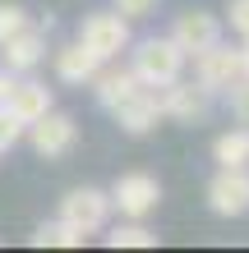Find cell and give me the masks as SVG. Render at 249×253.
<instances>
[{
	"label": "cell",
	"mask_w": 249,
	"mask_h": 253,
	"mask_svg": "<svg viewBox=\"0 0 249 253\" xmlns=\"http://www.w3.org/2000/svg\"><path fill=\"white\" fill-rule=\"evenodd\" d=\"M171 37H175V46L194 60L199 51H208V46H217V42H222V19H217V14H208V9H185V14H175Z\"/></svg>",
	"instance_id": "obj_10"
},
{
	"label": "cell",
	"mask_w": 249,
	"mask_h": 253,
	"mask_svg": "<svg viewBox=\"0 0 249 253\" xmlns=\"http://www.w3.org/2000/svg\"><path fill=\"white\" fill-rule=\"evenodd\" d=\"M111 249H157V235L143 226V221H125V226H115L106 235Z\"/></svg>",
	"instance_id": "obj_17"
},
{
	"label": "cell",
	"mask_w": 249,
	"mask_h": 253,
	"mask_svg": "<svg viewBox=\"0 0 249 253\" xmlns=\"http://www.w3.org/2000/svg\"><path fill=\"white\" fill-rule=\"evenodd\" d=\"M222 97H226V106H231V115H236L240 125H249V74H240V79L231 83V87H226Z\"/></svg>",
	"instance_id": "obj_19"
},
{
	"label": "cell",
	"mask_w": 249,
	"mask_h": 253,
	"mask_svg": "<svg viewBox=\"0 0 249 253\" xmlns=\"http://www.w3.org/2000/svg\"><path fill=\"white\" fill-rule=\"evenodd\" d=\"M189 55L175 46V37H143L134 51H129V69L139 74L143 87H166L185 74Z\"/></svg>",
	"instance_id": "obj_1"
},
{
	"label": "cell",
	"mask_w": 249,
	"mask_h": 253,
	"mask_svg": "<svg viewBox=\"0 0 249 253\" xmlns=\"http://www.w3.org/2000/svg\"><path fill=\"white\" fill-rule=\"evenodd\" d=\"M115 9H120L125 19H143V14L157 9V0H115Z\"/></svg>",
	"instance_id": "obj_22"
},
{
	"label": "cell",
	"mask_w": 249,
	"mask_h": 253,
	"mask_svg": "<svg viewBox=\"0 0 249 253\" xmlns=\"http://www.w3.org/2000/svg\"><path fill=\"white\" fill-rule=\"evenodd\" d=\"M14 83H19V74H9V69H0V106L9 101V92H14Z\"/></svg>",
	"instance_id": "obj_23"
},
{
	"label": "cell",
	"mask_w": 249,
	"mask_h": 253,
	"mask_svg": "<svg viewBox=\"0 0 249 253\" xmlns=\"http://www.w3.org/2000/svg\"><path fill=\"white\" fill-rule=\"evenodd\" d=\"M240 65H245V74H249V37H240Z\"/></svg>",
	"instance_id": "obj_24"
},
{
	"label": "cell",
	"mask_w": 249,
	"mask_h": 253,
	"mask_svg": "<svg viewBox=\"0 0 249 253\" xmlns=\"http://www.w3.org/2000/svg\"><path fill=\"white\" fill-rule=\"evenodd\" d=\"M23 138L33 143V152L37 157H47V161H60V157H69L79 147V125H74V115H65V111H47L42 120H33L23 129Z\"/></svg>",
	"instance_id": "obj_3"
},
{
	"label": "cell",
	"mask_w": 249,
	"mask_h": 253,
	"mask_svg": "<svg viewBox=\"0 0 249 253\" xmlns=\"http://www.w3.org/2000/svg\"><path fill=\"white\" fill-rule=\"evenodd\" d=\"M115 125H120L125 133H134V138H143V133H152L157 125L166 120L162 115V97H157V87H143L139 97H129L120 111H111Z\"/></svg>",
	"instance_id": "obj_11"
},
{
	"label": "cell",
	"mask_w": 249,
	"mask_h": 253,
	"mask_svg": "<svg viewBox=\"0 0 249 253\" xmlns=\"http://www.w3.org/2000/svg\"><path fill=\"white\" fill-rule=\"evenodd\" d=\"M157 97H162V115L175 120V125H199V120H208V111H212V92L199 79L194 83L175 79L166 87H157Z\"/></svg>",
	"instance_id": "obj_8"
},
{
	"label": "cell",
	"mask_w": 249,
	"mask_h": 253,
	"mask_svg": "<svg viewBox=\"0 0 249 253\" xmlns=\"http://www.w3.org/2000/svg\"><path fill=\"white\" fill-rule=\"evenodd\" d=\"M212 161L217 166H249V125L217 133L212 138Z\"/></svg>",
	"instance_id": "obj_15"
},
{
	"label": "cell",
	"mask_w": 249,
	"mask_h": 253,
	"mask_svg": "<svg viewBox=\"0 0 249 253\" xmlns=\"http://www.w3.org/2000/svg\"><path fill=\"white\" fill-rule=\"evenodd\" d=\"M23 129H28V125L19 120V115H14L9 106H0V157H5L9 147H19V143H23Z\"/></svg>",
	"instance_id": "obj_20"
},
{
	"label": "cell",
	"mask_w": 249,
	"mask_h": 253,
	"mask_svg": "<svg viewBox=\"0 0 249 253\" xmlns=\"http://www.w3.org/2000/svg\"><path fill=\"white\" fill-rule=\"evenodd\" d=\"M28 23H33V19H28V9H23V5H14V0H0V42H9L14 33H23Z\"/></svg>",
	"instance_id": "obj_18"
},
{
	"label": "cell",
	"mask_w": 249,
	"mask_h": 253,
	"mask_svg": "<svg viewBox=\"0 0 249 253\" xmlns=\"http://www.w3.org/2000/svg\"><path fill=\"white\" fill-rule=\"evenodd\" d=\"M157 203H162V184H157V175H148V170H129V175H120L115 189H111V207H120L125 221L152 216Z\"/></svg>",
	"instance_id": "obj_6"
},
{
	"label": "cell",
	"mask_w": 249,
	"mask_h": 253,
	"mask_svg": "<svg viewBox=\"0 0 249 253\" xmlns=\"http://www.w3.org/2000/svg\"><path fill=\"white\" fill-rule=\"evenodd\" d=\"M245 74V65H240V46H208V51H199L194 55V79L208 87V92L217 97V92H226L231 83H236Z\"/></svg>",
	"instance_id": "obj_9"
},
{
	"label": "cell",
	"mask_w": 249,
	"mask_h": 253,
	"mask_svg": "<svg viewBox=\"0 0 249 253\" xmlns=\"http://www.w3.org/2000/svg\"><path fill=\"white\" fill-rule=\"evenodd\" d=\"M5 106L19 115L23 125H33V120H42V115L55 106V97H51V87H47V83L23 79V74H19V83H14V92H9V101H5Z\"/></svg>",
	"instance_id": "obj_13"
},
{
	"label": "cell",
	"mask_w": 249,
	"mask_h": 253,
	"mask_svg": "<svg viewBox=\"0 0 249 253\" xmlns=\"http://www.w3.org/2000/svg\"><path fill=\"white\" fill-rule=\"evenodd\" d=\"M97 69H101V60L83 46L79 37L69 42V46H60V51H55V79H60V83L83 87V83H93V74H97Z\"/></svg>",
	"instance_id": "obj_14"
},
{
	"label": "cell",
	"mask_w": 249,
	"mask_h": 253,
	"mask_svg": "<svg viewBox=\"0 0 249 253\" xmlns=\"http://www.w3.org/2000/svg\"><path fill=\"white\" fill-rule=\"evenodd\" d=\"M79 42L106 65L120 51H129V19L120 9H97V14H88V19L79 23Z\"/></svg>",
	"instance_id": "obj_2"
},
{
	"label": "cell",
	"mask_w": 249,
	"mask_h": 253,
	"mask_svg": "<svg viewBox=\"0 0 249 253\" xmlns=\"http://www.w3.org/2000/svg\"><path fill=\"white\" fill-rule=\"evenodd\" d=\"M203 198H208V212L222 221L245 216L249 212V166H217Z\"/></svg>",
	"instance_id": "obj_4"
},
{
	"label": "cell",
	"mask_w": 249,
	"mask_h": 253,
	"mask_svg": "<svg viewBox=\"0 0 249 253\" xmlns=\"http://www.w3.org/2000/svg\"><path fill=\"white\" fill-rule=\"evenodd\" d=\"M83 240H88V235L74 230V226H69V221H60V216L33 230V244H37V249H79Z\"/></svg>",
	"instance_id": "obj_16"
},
{
	"label": "cell",
	"mask_w": 249,
	"mask_h": 253,
	"mask_svg": "<svg viewBox=\"0 0 249 253\" xmlns=\"http://www.w3.org/2000/svg\"><path fill=\"white\" fill-rule=\"evenodd\" d=\"M226 23H231V33H236V37H249V0H231Z\"/></svg>",
	"instance_id": "obj_21"
},
{
	"label": "cell",
	"mask_w": 249,
	"mask_h": 253,
	"mask_svg": "<svg viewBox=\"0 0 249 253\" xmlns=\"http://www.w3.org/2000/svg\"><path fill=\"white\" fill-rule=\"evenodd\" d=\"M93 92H97V106L101 111H120L129 97H139L143 92V83H139V74L120 65V69H97L93 74Z\"/></svg>",
	"instance_id": "obj_12"
},
{
	"label": "cell",
	"mask_w": 249,
	"mask_h": 253,
	"mask_svg": "<svg viewBox=\"0 0 249 253\" xmlns=\"http://www.w3.org/2000/svg\"><path fill=\"white\" fill-rule=\"evenodd\" d=\"M55 28V19L47 14L42 23H28L23 33H14L9 42H0V69L9 74H33L42 60H47V33Z\"/></svg>",
	"instance_id": "obj_5"
},
{
	"label": "cell",
	"mask_w": 249,
	"mask_h": 253,
	"mask_svg": "<svg viewBox=\"0 0 249 253\" xmlns=\"http://www.w3.org/2000/svg\"><path fill=\"white\" fill-rule=\"evenodd\" d=\"M60 221H69V226L83 230V235L106 230V221H111V193L106 189H93V184L69 189L65 198H60Z\"/></svg>",
	"instance_id": "obj_7"
}]
</instances>
